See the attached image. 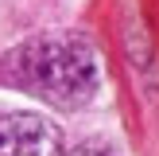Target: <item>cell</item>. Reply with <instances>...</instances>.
I'll return each mask as SVG.
<instances>
[{
	"label": "cell",
	"instance_id": "cell-2",
	"mask_svg": "<svg viewBox=\"0 0 159 156\" xmlns=\"http://www.w3.org/2000/svg\"><path fill=\"white\" fill-rule=\"evenodd\" d=\"M0 156H66V144L47 117L8 113L0 117Z\"/></svg>",
	"mask_w": 159,
	"mask_h": 156
},
{
	"label": "cell",
	"instance_id": "cell-1",
	"mask_svg": "<svg viewBox=\"0 0 159 156\" xmlns=\"http://www.w3.org/2000/svg\"><path fill=\"white\" fill-rule=\"evenodd\" d=\"M0 74L23 94L43 98L47 105L78 109L97 90V55L93 43L78 31H51L8 51Z\"/></svg>",
	"mask_w": 159,
	"mask_h": 156
}]
</instances>
